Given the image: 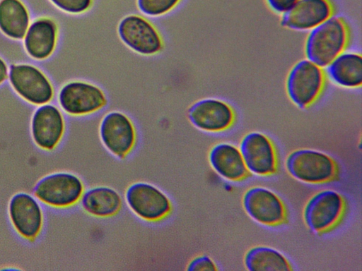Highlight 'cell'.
<instances>
[{
	"label": "cell",
	"instance_id": "cell-1",
	"mask_svg": "<svg viewBox=\"0 0 362 271\" xmlns=\"http://www.w3.org/2000/svg\"><path fill=\"white\" fill-rule=\"evenodd\" d=\"M351 42V28L344 18L333 16L306 37L304 52L306 59L326 68L345 52Z\"/></svg>",
	"mask_w": 362,
	"mask_h": 271
},
{
	"label": "cell",
	"instance_id": "cell-2",
	"mask_svg": "<svg viewBox=\"0 0 362 271\" xmlns=\"http://www.w3.org/2000/svg\"><path fill=\"white\" fill-rule=\"evenodd\" d=\"M288 173L295 179L308 184H325L337 181L340 167L331 155L313 149H297L287 156Z\"/></svg>",
	"mask_w": 362,
	"mask_h": 271
},
{
	"label": "cell",
	"instance_id": "cell-3",
	"mask_svg": "<svg viewBox=\"0 0 362 271\" xmlns=\"http://www.w3.org/2000/svg\"><path fill=\"white\" fill-rule=\"evenodd\" d=\"M327 79L325 68L308 59H301L291 67L287 75V96L298 108L308 109L322 97Z\"/></svg>",
	"mask_w": 362,
	"mask_h": 271
},
{
	"label": "cell",
	"instance_id": "cell-4",
	"mask_svg": "<svg viewBox=\"0 0 362 271\" xmlns=\"http://www.w3.org/2000/svg\"><path fill=\"white\" fill-rule=\"evenodd\" d=\"M348 203L341 193L322 190L313 195L305 203L303 217L307 227L315 234L330 233L344 221Z\"/></svg>",
	"mask_w": 362,
	"mask_h": 271
},
{
	"label": "cell",
	"instance_id": "cell-5",
	"mask_svg": "<svg viewBox=\"0 0 362 271\" xmlns=\"http://www.w3.org/2000/svg\"><path fill=\"white\" fill-rule=\"evenodd\" d=\"M82 179L67 171L47 174L34 185L33 193L42 204L54 209H67L78 204L85 191Z\"/></svg>",
	"mask_w": 362,
	"mask_h": 271
},
{
	"label": "cell",
	"instance_id": "cell-6",
	"mask_svg": "<svg viewBox=\"0 0 362 271\" xmlns=\"http://www.w3.org/2000/svg\"><path fill=\"white\" fill-rule=\"evenodd\" d=\"M8 80L20 98L36 107L50 103L55 96V88L49 77L33 64H11Z\"/></svg>",
	"mask_w": 362,
	"mask_h": 271
},
{
	"label": "cell",
	"instance_id": "cell-7",
	"mask_svg": "<svg viewBox=\"0 0 362 271\" xmlns=\"http://www.w3.org/2000/svg\"><path fill=\"white\" fill-rule=\"evenodd\" d=\"M124 199L128 208L139 219L158 222L167 218L173 211L170 197L157 186L136 181L126 189Z\"/></svg>",
	"mask_w": 362,
	"mask_h": 271
},
{
	"label": "cell",
	"instance_id": "cell-8",
	"mask_svg": "<svg viewBox=\"0 0 362 271\" xmlns=\"http://www.w3.org/2000/svg\"><path fill=\"white\" fill-rule=\"evenodd\" d=\"M57 102L64 114L79 117L101 110L107 105V98L98 85L86 80H74L61 87Z\"/></svg>",
	"mask_w": 362,
	"mask_h": 271
},
{
	"label": "cell",
	"instance_id": "cell-9",
	"mask_svg": "<svg viewBox=\"0 0 362 271\" xmlns=\"http://www.w3.org/2000/svg\"><path fill=\"white\" fill-rule=\"evenodd\" d=\"M7 214L14 231L25 241H35L45 224L42 203L33 195L20 191L9 199Z\"/></svg>",
	"mask_w": 362,
	"mask_h": 271
},
{
	"label": "cell",
	"instance_id": "cell-10",
	"mask_svg": "<svg viewBox=\"0 0 362 271\" xmlns=\"http://www.w3.org/2000/svg\"><path fill=\"white\" fill-rule=\"evenodd\" d=\"M243 206L247 215L259 224L277 227L288 223V212L284 201L275 192L262 186L245 191Z\"/></svg>",
	"mask_w": 362,
	"mask_h": 271
},
{
	"label": "cell",
	"instance_id": "cell-11",
	"mask_svg": "<svg viewBox=\"0 0 362 271\" xmlns=\"http://www.w3.org/2000/svg\"><path fill=\"white\" fill-rule=\"evenodd\" d=\"M117 33L127 47L143 56L156 55L164 48L163 39L157 28L141 14L123 17L118 23Z\"/></svg>",
	"mask_w": 362,
	"mask_h": 271
},
{
	"label": "cell",
	"instance_id": "cell-12",
	"mask_svg": "<svg viewBox=\"0 0 362 271\" xmlns=\"http://www.w3.org/2000/svg\"><path fill=\"white\" fill-rule=\"evenodd\" d=\"M99 137L103 147L113 156L124 159L134 149L137 131L132 119L120 111L105 114L99 124Z\"/></svg>",
	"mask_w": 362,
	"mask_h": 271
},
{
	"label": "cell",
	"instance_id": "cell-13",
	"mask_svg": "<svg viewBox=\"0 0 362 271\" xmlns=\"http://www.w3.org/2000/svg\"><path fill=\"white\" fill-rule=\"evenodd\" d=\"M187 116L197 129L211 133L230 130L237 120L234 107L227 101L216 97H206L195 102L189 107Z\"/></svg>",
	"mask_w": 362,
	"mask_h": 271
},
{
	"label": "cell",
	"instance_id": "cell-14",
	"mask_svg": "<svg viewBox=\"0 0 362 271\" xmlns=\"http://www.w3.org/2000/svg\"><path fill=\"white\" fill-rule=\"evenodd\" d=\"M240 150L252 174L265 177L278 173V150L273 140L267 134L260 131L246 133L240 141Z\"/></svg>",
	"mask_w": 362,
	"mask_h": 271
},
{
	"label": "cell",
	"instance_id": "cell-15",
	"mask_svg": "<svg viewBox=\"0 0 362 271\" xmlns=\"http://www.w3.org/2000/svg\"><path fill=\"white\" fill-rule=\"evenodd\" d=\"M66 132V120L59 107L48 103L33 112L30 133L33 143L44 151H53L62 142Z\"/></svg>",
	"mask_w": 362,
	"mask_h": 271
},
{
	"label": "cell",
	"instance_id": "cell-16",
	"mask_svg": "<svg viewBox=\"0 0 362 271\" xmlns=\"http://www.w3.org/2000/svg\"><path fill=\"white\" fill-rule=\"evenodd\" d=\"M59 37V27L54 18L37 17L32 20L23 39L24 51L34 61H45L55 52Z\"/></svg>",
	"mask_w": 362,
	"mask_h": 271
},
{
	"label": "cell",
	"instance_id": "cell-17",
	"mask_svg": "<svg viewBox=\"0 0 362 271\" xmlns=\"http://www.w3.org/2000/svg\"><path fill=\"white\" fill-rule=\"evenodd\" d=\"M332 0H299L281 16V25L295 31H310L335 15Z\"/></svg>",
	"mask_w": 362,
	"mask_h": 271
},
{
	"label": "cell",
	"instance_id": "cell-18",
	"mask_svg": "<svg viewBox=\"0 0 362 271\" xmlns=\"http://www.w3.org/2000/svg\"><path fill=\"white\" fill-rule=\"evenodd\" d=\"M208 158L214 171L227 181L240 182L252 176L240 148L232 143L215 144L209 150Z\"/></svg>",
	"mask_w": 362,
	"mask_h": 271
},
{
	"label": "cell",
	"instance_id": "cell-19",
	"mask_svg": "<svg viewBox=\"0 0 362 271\" xmlns=\"http://www.w3.org/2000/svg\"><path fill=\"white\" fill-rule=\"evenodd\" d=\"M327 78L344 89H357L362 85V56L345 51L325 68Z\"/></svg>",
	"mask_w": 362,
	"mask_h": 271
},
{
	"label": "cell",
	"instance_id": "cell-20",
	"mask_svg": "<svg viewBox=\"0 0 362 271\" xmlns=\"http://www.w3.org/2000/svg\"><path fill=\"white\" fill-rule=\"evenodd\" d=\"M79 203L88 215L107 218L119 212L123 200L116 189L107 186H96L85 190Z\"/></svg>",
	"mask_w": 362,
	"mask_h": 271
},
{
	"label": "cell",
	"instance_id": "cell-21",
	"mask_svg": "<svg viewBox=\"0 0 362 271\" xmlns=\"http://www.w3.org/2000/svg\"><path fill=\"white\" fill-rule=\"evenodd\" d=\"M31 21L30 11L23 0H0V32L6 37L23 40Z\"/></svg>",
	"mask_w": 362,
	"mask_h": 271
},
{
	"label": "cell",
	"instance_id": "cell-22",
	"mask_svg": "<svg viewBox=\"0 0 362 271\" xmlns=\"http://www.w3.org/2000/svg\"><path fill=\"white\" fill-rule=\"evenodd\" d=\"M245 267L250 271H291L293 270L289 259L277 249L256 246L250 248L243 258Z\"/></svg>",
	"mask_w": 362,
	"mask_h": 271
},
{
	"label": "cell",
	"instance_id": "cell-23",
	"mask_svg": "<svg viewBox=\"0 0 362 271\" xmlns=\"http://www.w3.org/2000/svg\"><path fill=\"white\" fill-rule=\"evenodd\" d=\"M183 0H136L138 9L145 16L158 18L175 10Z\"/></svg>",
	"mask_w": 362,
	"mask_h": 271
},
{
	"label": "cell",
	"instance_id": "cell-24",
	"mask_svg": "<svg viewBox=\"0 0 362 271\" xmlns=\"http://www.w3.org/2000/svg\"><path fill=\"white\" fill-rule=\"evenodd\" d=\"M55 8L70 15H81L88 12L95 0H48Z\"/></svg>",
	"mask_w": 362,
	"mask_h": 271
},
{
	"label": "cell",
	"instance_id": "cell-25",
	"mask_svg": "<svg viewBox=\"0 0 362 271\" xmlns=\"http://www.w3.org/2000/svg\"><path fill=\"white\" fill-rule=\"evenodd\" d=\"M187 270H218V267L212 258L206 255L194 257L187 265Z\"/></svg>",
	"mask_w": 362,
	"mask_h": 271
},
{
	"label": "cell",
	"instance_id": "cell-26",
	"mask_svg": "<svg viewBox=\"0 0 362 271\" xmlns=\"http://www.w3.org/2000/svg\"><path fill=\"white\" fill-rule=\"evenodd\" d=\"M274 13L283 15L288 12L299 0H264Z\"/></svg>",
	"mask_w": 362,
	"mask_h": 271
},
{
	"label": "cell",
	"instance_id": "cell-27",
	"mask_svg": "<svg viewBox=\"0 0 362 271\" xmlns=\"http://www.w3.org/2000/svg\"><path fill=\"white\" fill-rule=\"evenodd\" d=\"M9 65L6 60L0 56V86L8 80Z\"/></svg>",
	"mask_w": 362,
	"mask_h": 271
},
{
	"label": "cell",
	"instance_id": "cell-28",
	"mask_svg": "<svg viewBox=\"0 0 362 271\" xmlns=\"http://www.w3.org/2000/svg\"><path fill=\"white\" fill-rule=\"evenodd\" d=\"M1 270H21L18 267H0Z\"/></svg>",
	"mask_w": 362,
	"mask_h": 271
}]
</instances>
